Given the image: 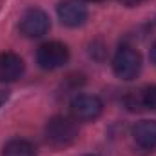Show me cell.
<instances>
[{
    "label": "cell",
    "mask_w": 156,
    "mask_h": 156,
    "mask_svg": "<svg viewBox=\"0 0 156 156\" xmlns=\"http://www.w3.org/2000/svg\"><path fill=\"white\" fill-rule=\"evenodd\" d=\"M45 138L53 147H67L78 138V125L75 118L53 116L45 125Z\"/></svg>",
    "instance_id": "6da1fadb"
},
{
    "label": "cell",
    "mask_w": 156,
    "mask_h": 156,
    "mask_svg": "<svg viewBox=\"0 0 156 156\" xmlns=\"http://www.w3.org/2000/svg\"><path fill=\"white\" fill-rule=\"evenodd\" d=\"M113 71L122 80H134L142 71V56L133 47H120L113 58Z\"/></svg>",
    "instance_id": "7a4b0ae2"
},
{
    "label": "cell",
    "mask_w": 156,
    "mask_h": 156,
    "mask_svg": "<svg viewBox=\"0 0 156 156\" xmlns=\"http://www.w3.org/2000/svg\"><path fill=\"white\" fill-rule=\"evenodd\" d=\"M69 60V49L66 44L62 42H45L42 44L37 51V62L42 69L45 71H53V69H58L62 66H66Z\"/></svg>",
    "instance_id": "3957f363"
},
{
    "label": "cell",
    "mask_w": 156,
    "mask_h": 156,
    "mask_svg": "<svg viewBox=\"0 0 156 156\" xmlns=\"http://www.w3.org/2000/svg\"><path fill=\"white\" fill-rule=\"evenodd\" d=\"M49 29H51V20L45 15V11H42L38 7L27 9L20 18V31L27 38H40Z\"/></svg>",
    "instance_id": "277c9868"
},
{
    "label": "cell",
    "mask_w": 156,
    "mask_h": 156,
    "mask_svg": "<svg viewBox=\"0 0 156 156\" xmlns=\"http://www.w3.org/2000/svg\"><path fill=\"white\" fill-rule=\"evenodd\" d=\"M69 107H71L73 118L78 122H93L104 111L102 100L98 96H93V94H80L76 98H73Z\"/></svg>",
    "instance_id": "5b68a950"
},
{
    "label": "cell",
    "mask_w": 156,
    "mask_h": 156,
    "mask_svg": "<svg viewBox=\"0 0 156 156\" xmlns=\"http://www.w3.org/2000/svg\"><path fill=\"white\" fill-rule=\"evenodd\" d=\"M26 64L16 53H0V82L11 83L24 75Z\"/></svg>",
    "instance_id": "8992f818"
},
{
    "label": "cell",
    "mask_w": 156,
    "mask_h": 156,
    "mask_svg": "<svg viewBox=\"0 0 156 156\" xmlns=\"http://www.w3.org/2000/svg\"><path fill=\"white\" fill-rule=\"evenodd\" d=\"M58 18L67 27H78L87 20V9L78 0H66L58 5Z\"/></svg>",
    "instance_id": "52a82bcc"
},
{
    "label": "cell",
    "mask_w": 156,
    "mask_h": 156,
    "mask_svg": "<svg viewBox=\"0 0 156 156\" xmlns=\"http://www.w3.org/2000/svg\"><path fill=\"white\" fill-rule=\"evenodd\" d=\"M133 138L142 149H156V120H144L136 123Z\"/></svg>",
    "instance_id": "ba28073f"
},
{
    "label": "cell",
    "mask_w": 156,
    "mask_h": 156,
    "mask_svg": "<svg viewBox=\"0 0 156 156\" xmlns=\"http://www.w3.org/2000/svg\"><path fill=\"white\" fill-rule=\"evenodd\" d=\"M127 107L129 109H153L156 111V83L151 85V87H145L144 91L136 93V94H131L127 98Z\"/></svg>",
    "instance_id": "9c48e42d"
},
{
    "label": "cell",
    "mask_w": 156,
    "mask_h": 156,
    "mask_svg": "<svg viewBox=\"0 0 156 156\" xmlns=\"http://www.w3.org/2000/svg\"><path fill=\"white\" fill-rule=\"evenodd\" d=\"M2 156H37V147L29 140L16 138L4 145Z\"/></svg>",
    "instance_id": "30bf717a"
},
{
    "label": "cell",
    "mask_w": 156,
    "mask_h": 156,
    "mask_svg": "<svg viewBox=\"0 0 156 156\" xmlns=\"http://www.w3.org/2000/svg\"><path fill=\"white\" fill-rule=\"evenodd\" d=\"M118 2H122L123 5H129V7H133V5H138V4H142L144 0H118Z\"/></svg>",
    "instance_id": "8fae6325"
},
{
    "label": "cell",
    "mask_w": 156,
    "mask_h": 156,
    "mask_svg": "<svg viewBox=\"0 0 156 156\" xmlns=\"http://www.w3.org/2000/svg\"><path fill=\"white\" fill-rule=\"evenodd\" d=\"M7 98H9V93L7 91H0V107L7 102Z\"/></svg>",
    "instance_id": "7c38bea8"
},
{
    "label": "cell",
    "mask_w": 156,
    "mask_h": 156,
    "mask_svg": "<svg viewBox=\"0 0 156 156\" xmlns=\"http://www.w3.org/2000/svg\"><path fill=\"white\" fill-rule=\"evenodd\" d=\"M149 56H151V62L156 64V42L153 44V47H151V55H149Z\"/></svg>",
    "instance_id": "4fadbf2b"
},
{
    "label": "cell",
    "mask_w": 156,
    "mask_h": 156,
    "mask_svg": "<svg viewBox=\"0 0 156 156\" xmlns=\"http://www.w3.org/2000/svg\"><path fill=\"white\" fill-rule=\"evenodd\" d=\"M87 156H94V154H87Z\"/></svg>",
    "instance_id": "5bb4252c"
},
{
    "label": "cell",
    "mask_w": 156,
    "mask_h": 156,
    "mask_svg": "<svg viewBox=\"0 0 156 156\" xmlns=\"http://www.w3.org/2000/svg\"><path fill=\"white\" fill-rule=\"evenodd\" d=\"M93 2H98V0H93Z\"/></svg>",
    "instance_id": "9a60e30c"
}]
</instances>
